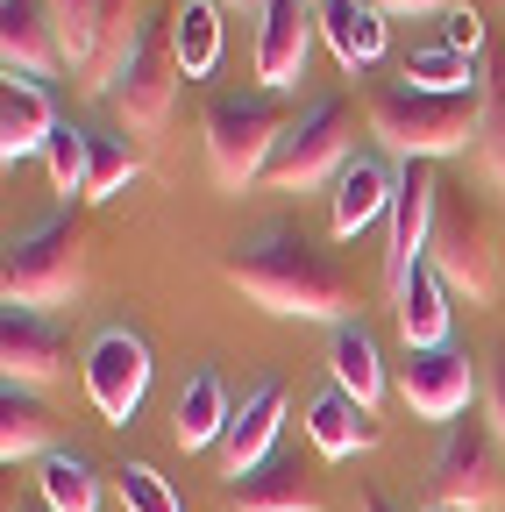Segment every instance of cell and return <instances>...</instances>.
Instances as JSON below:
<instances>
[{"label":"cell","instance_id":"1","mask_svg":"<svg viewBox=\"0 0 505 512\" xmlns=\"http://www.w3.org/2000/svg\"><path fill=\"white\" fill-rule=\"evenodd\" d=\"M221 278L285 320H356V285L342 256L321 249L306 228H264L257 242L221 256Z\"/></svg>","mask_w":505,"mask_h":512},{"label":"cell","instance_id":"2","mask_svg":"<svg viewBox=\"0 0 505 512\" xmlns=\"http://www.w3.org/2000/svg\"><path fill=\"white\" fill-rule=\"evenodd\" d=\"M363 114H370V136L385 143L399 164H434L449 150H470L477 128H484V86L477 93H427V86H406V79H377L363 93Z\"/></svg>","mask_w":505,"mask_h":512},{"label":"cell","instance_id":"3","mask_svg":"<svg viewBox=\"0 0 505 512\" xmlns=\"http://www.w3.org/2000/svg\"><path fill=\"white\" fill-rule=\"evenodd\" d=\"M285 128H292V107H285V93H271V86H257V93H214L207 114H200L214 178H221L228 192L257 185V178L271 171L278 143H285Z\"/></svg>","mask_w":505,"mask_h":512},{"label":"cell","instance_id":"4","mask_svg":"<svg viewBox=\"0 0 505 512\" xmlns=\"http://www.w3.org/2000/svg\"><path fill=\"white\" fill-rule=\"evenodd\" d=\"M498 214L477 200L470 185H441L434 200V228H427V264L449 278V292H470L477 306L498 292Z\"/></svg>","mask_w":505,"mask_h":512},{"label":"cell","instance_id":"5","mask_svg":"<svg viewBox=\"0 0 505 512\" xmlns=\"http://www.w3.org/2000/svg\"><path fill=\"white\" fill-rule=\"evenodd\" d=\"M434 505L449 512H498L505 505V441L491 427V413H463L441 427L434 448Z\"/></svg>","mask_w":505,"mask_h":512},{"label":"cell","instance_id":"6","mask_svg":"<svg viewBox=\"0 0 505 512\" xmlns=\"http://www.w3.org/2000/svg\"><path fill=\"white\" fill-rule=\"evenodd\" d=\"M0 285H8V306H65L86 292V221L79 214H57L43 221L36 235H22L8 249V271H0Z\"/></svg>","mask_w":505,"mask_h":512},{"label":"cell","instance_id":"7","mask_svg":"<svg viewBox=\"0 0 505 512\" xmlns=\"http://www.w3.org/2000/svg\"><path fill=\"white\" fill-rule=\"evenodd\" d=\"M178 57H171V29L164 22H143L136 29V43H129V57H121V72L107 79V107L121 114V128L129 136H157V128L171 121V100H178Z\"/></svg>","mask_w":505,"mask_h":512},{"label":"cell","instance_id":"8","mask_svg":"<svg viewBox=\"0 0 505 512\" xmlns=\"http://www.w3.org/2000/svg\"><path fill=\"white\" fill-rule=\"evenodd\" d=\"M349 143H356V114H349V100H342V93L313 100V107L292 114L285 143H278V157H271V171H264V185H278V192L321 185V178H335V171L356 157Z\"/></svg>","mask_w":505,"mask_h":512},{"label":"cell","instance_id":"9","mask_svg":"<svg viewBox=\"0 0 505 512\" xmlns=\"http://www.w3.org/2000/svg\"><path fill=\"white\" fill-rule=\"evenodd\" d=\"M50 22H57V50H65L72 72L93 79V93H107V79L121 72L143 15L136 0H50Z\"/></svg>","mask_w":505,"mask_h":512},{"label":"cell","instance_id":"10","mask_svg":"<svg viewBox=\"0 0 505 512\" xmlns=\"http://www.w3.org/2000/svg\"><path fill=\"white\" fill-rule=\"evenodd\" d=\"M150 342L136 335V328H100L93 335V349H86V392H93V406L107 413V427H129L136 420V406L150 399Z\"/></svg>","mask_w":505,"mask_h":512},{"label":"cell","instance_id":"11","mask_svg":"<svg viewBox=\"0 0 505 512\" xmlns=\"http://www.w3.org/2000/svg\"><path fill=\"white\" fill-rule=\"evenodd\" d=\"M399 399L413 420H463L477 406V377H470V356L456 342H441V349H406L399 363Z\"/></svg>","mask_w":505,"mask_h":512},{"label":"cell","instance_id":"12","mask_svg":"<svg viewBox=\"0 0 505 512\" xmlns=\"http://www.w3.org/2000/svg\"><path fill=\"white\" fill-rule=\"evenodd\" d=\"M434 200H441L434 164H420V157H413V164H392V214H385V278H392V285L427 256Z\"/></svg>","mask_w":505,"mask_h":512},{"label":"cell","instance_id":"13","mask_svg":"<svg viewBox=\"0 0 505 512\" xmlns=\"http://www.w3.org/2000/svg\"><path fill=\"white\" fill-rule=\"evenodd\" d=\"M313 29H321L313 0H257V79L271 93L299 86L306 50H313Z\"/></svg>","mask_w":505,"mask_h":512},{"label":"cell","instance_id":"14","mask_svg":"<svg viewBox=\"0 0 505 512\" xmlns=\"http://www.w3.org/2000/svg\"><path fill=\"white\" fill-rule=\"evenodd\" d=\"M0 370H8V384H22V392L65 377V335H57V320H43L36 306L0 313Z\"/></svg>","mask_w":505,"mask_h":512},{"label":"cell","instance_id":"15","mask_svg":"<svg viewBox=\"0 0 505 512\" xmlns=\"http://www.w3.org/2000/svg\"><path fill=\"white\" fill-rule=\"evenodd\" d=\"M278 427H285V384L264 377V384H249V399L235 406V420L221 434V470L228 477H249L278 448Z\"/></svg>","mask_w":505,"mask_h":512},{"label":"cell","instance_id":"16","mask_svg":"<svg viewBox=\"0 0 505 512\" xmlns=\"http://www.w3.org/2000/svg\"><path fill=\"white\" fill-rule=\"evenodd\" d=\"M235 512H321L313 463H299V448H271L249 477H235Z\"/></svg>","mask_w":505,"mask_h":512},{"label":"cell","instance_id":"17","mask_svg":"<svg viewBox=\"0 0 505 512\" xmlns=\"http://www.w3.org/2000/svg\"><path fill=\"white\" fill-rule=\"evenodd\" d=\"M57 136V107L50 93L29 79V72H8V86H0V157H8V171L36 150H50Z\"/></svg>","mask_w":505,"mask_h":512},{"label":"cell","instance_id":"18","mask_svg":"<svg viewBox=\"0 0 505 512\" xmlns=\"http://www.w3.org/2000/svg\"><path fill=\"white\" fill-rule=\"evenodd\" d=\"M228 420H235V399H228V384H221V370H214V363H200L193 377H185L178 406H171V441L185 448V456H193V448H221Z\"/></svg>","mask_w":505,"mask_h":512},{"label":"cell","instance_id":"19","mask_svg":"<svg viewBox=\"0 0 505 512\" xmlns=\"http://www.w3.org/2000/svg\"><path fill=\"white\" fill-rule=\"evenodd\" d=\"M392 313H399L406 349H441V342H449V278L420 256V264L392 285Z\"/></svg>","mask_w":505,"mask_h":512},{"label":"cell","instance_id":"20","mask_svg":"<svg viewBox=\"0 0 505 512\" xmlns=\"http://www.w3.org/2000/svg\"><path fill=\"white\" fill-rule=\"evenodd\" d=\"M0 57H8V72H57L65 50H57V22H50V0H0Z\"/></svg>","mask_w":505,"mask_h":512},{"label":"cell","instance_id":"21","mask_svg":"<svg viewBox=\"0 0 505 512\" xmlns=\"http://www.w3.org/2000/svg\"><path fill=\"white\" fill-rule=\"evenodd\" d=\"M313 15H321V36L328 50L342 57V72H370L377 57H385V8L377 0H313Z\"/></svg>","mask_w":505,"mask_h":512},{"label":"cell","instance_id":"22","mask_svg":"<svg viewBox=\"0 0 505 512\" xmlns=\"http://www.w3.org/2000/svg\"><path fill=\"white\" fill-rule=\"evenodd\" d=\"M377 413L370 406H356L349 392H321L306 406V441L321 448V456H363V448H377Z\"/></svg>","mask_w":505,"mask_h":512},{"label":"cell","instance_id":"23","mask_svg":"<svg viewBox=\"0 0 505 512\" xmlns=\"http://www.w3.org/2000/svg\"><path fill=\"white\" fill-rule=\"evenodd\" d=\"M328 370H335V392H349L356 406L377 413V399H385V363H377V335L363 328V320H335Z\"/></svg>","mask_w":505,"mask_h":512},{"label":"cell","instance_id":"24","mask_svg":"<svg viewBox=\"0 0 505 512\" xmlns=\"http://www.w3.org/2000/svg\"><path fill=\"white\" fill-rule=\"evenodd\" d=\"M377 214H392V171L377 157H349L335 171V235H356Z\"/></svg>","mask_w":505,"mask_h":512},{"label":"cell","instance_id":"25","mask_svg":"<svg viewBox=\"0 0 505 512\" xmlns=\"http://www.w3.org/2000/svg\"><path fill=\"white\" fill-rule=\"evenodd\" d=\"M164 29H171V57L185 79H207L221 64V0H178Z\"/></svg>","mask_w":505,"mask_h":512},{"label":"cell","instance_id":"26","mask_svg":"<svg viewBox=\"0 0 505 512\" xmlns=\"http://www.w3.org/2000/svg\"><path fill=\"white\" fill-rule=\"evenodd\" d=\"M36 491H43L50 512H100V470L79 456V448H50Z\"/></svg>","mask_w":505,"mask_h":512},{"label":"cell","instance_id":"27","mask_svg":"<svg viewBox=\"0 0 505 512\" xmlns=\"http://www.w3.org/2000/svg\"><path fill=\"white\" fill-rule=\"evenodd\" d=\"M0 456H8V463L50 456V413H43L36 392H22V384L0 392Z\"/></svg>","mask_w":505,"mask_h":512},{"label":"cell","instance_id":"28","mask_svg":"<svg viewBox=\"0 0 505 512\" xmlns=\"http://www.w3.org/2000/svg\"><path fill=\"white\" fill-rule=\"evenodd\" d=\"M399 79H406V86H427V93H477L491 72H484L477 57H463V50H449V43H434V50H406Z\"/></svg>","mask_w":505,"mask_h":512},{"label":"cell","instance_id":"29","mask_svg":"<svg viewBox=\"0 0 505 512\" xmlns=\"http://www.w3.org/2000/svg\"><path fill=\"white\" fill-rule=\"evenodd\" d=\"M129 178H143V150L121 143V136H93V150H86V192H79V200H114Z\"/></svg>","mask_w":505,"mask_h":512},{"label":"cell","instance_id":"30","mask_svg":"<svg viewBox=\"0 0 505 512\" xmlns=\"http://www.w3.org/2000/svg\"><path fill=\"white\" fill-rule=\"evenodd\" d=\"M477 171L505 192V57L484 79V128H477Z\"/></svg>","mask_w":505,"mask_h":512},{"label":"cell","instance_id":"31","mask_svg":"<svg viewBox=\"0 0 505 512\" xmlns=\"http://www.w3.org/2000/svg\"><path fill=\"white\" fill-rule=\"evenodd\" d=\"M86 150H93L86 128H65V121H57V136H50V150H43V171H50L57 192H86Z\"/></svg>","mask_w":505,"mask_h":512},{"label":"cell","instance_id":"32","mask_svg":"<svg viewBox=\"0 0 505 512\" xmlns=\"http://www.w3.org/2000/svg\"><path fill=\"white\" fill-rule=\"evenodd\" d=\"M114 491H121V505H129V512H185L178 491H171L150 463H121V470H114Z\"/></svg>","mask_w":505,"mask_h":512},{"label":"cell","instance_id":"33","mask_svg":"<svg viewBox=\"0 0 505 512\" xmlns=\"http://www.w3.org/2000/svg\"><path fill=\"white\" fill-rule=\"evenodd\" d=\"M477 43H484V15L477 8H449V50L477 57Z\"/></svg>","mask_w":505,"mask_h":512},{"label":"cell","instance_id":"34","mask_svg":"<svg viewBox=\"0 0 505 512\" xmlns=\"http://www.w3.org/2000/svg\"><path fill=\"white\" fill-rule=\"evenodd\" d=\"M484 413H491V427H498V441H505V356H498V370H491V392H484Z\"/></svg>","mask_w":505,"mask_h":512},{"label":"cell","instance_id":"35","mask_svg":"<svg viewBox=\"0 0 505 512\" xmlns=\"http://www.w3.org/2000/svg\"><path fill=\"white\" fill-rule=\"evenodd\" d=\"M385 15H434V8H449V0H377Z\"/></svg>","mask_w":505,"mask_h":512},{"label":"cell","instance_id":"36","mask_svg":"<svg viewBox=\"0 0 505 512\" xmlns=\"http://www.w3.org/2000/svg\"><path fill=\"white\" fill-rule=\"evenodd\" d=\"M356 512H399L385 491H377V484H363V498H356Z\"/></svg>","mask_w":505,"mask_h":512},{"label":"cell","instance_id":"37","mask_svg":"<svg viewBox=\"0 0 505 512\" xmlns=\"http://www.w3.org/2000/svg\"><path fill=\"white\" fill-rule=\"evenodd\" d=\"M15 512H50V505H43V498H36V505H15Z\"/></svg>","mask_w":505,"mask_h":512},{"label":"cell","instance_id":"38","mask_svg":"<svg viewBox=\"0 0 505 512\" xmlns=\"http://www.w3.org/2000/svg\"><path fill=\"white\" fill-rule=\"evenodd\" d=\"M427 512H449V505H427Z\"/></svg>","mask_w":505,"mask_h":512},{"label":"cell","instance_id":"39","mask_svg":"<svg viewBox=\"0 0 505 512\" xmlns=\"http://www.w3.org/2000/svg\"><path fill=\"white\" fill-rule=\"evenodd\" d=\"M235 8H242V0H235Z\"/></svg>","mask_w":505,"mask_h":512}]
</instances>
